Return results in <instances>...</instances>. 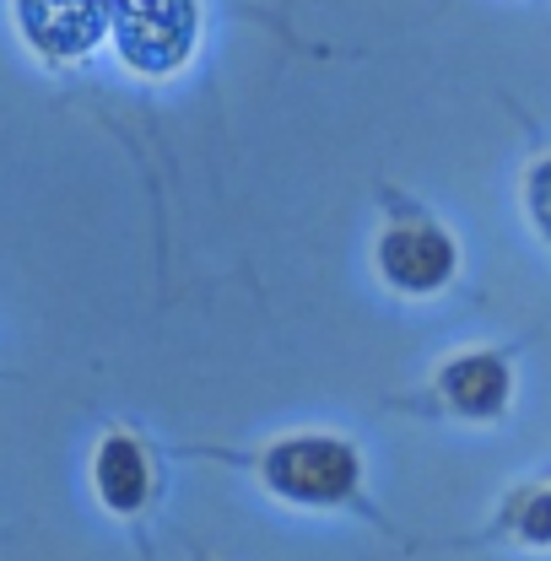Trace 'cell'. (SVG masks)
<instances>
[{
    "instance_id": "obj_1",
    "label": "cell",
    "mask_w": 551,
    "mask_h": 561,
    "mask_svg": "<svg viewBox=\"0 0 551 561\" xmlns=\"http://www.w3.org/2000/svg\"><path fill=\"white\" fill-rule=\"evenodd\" d=\"M201 11L195 0H114V33L125 66L146 76H168L190 60Z\"/></svg>"
},
{
    "instance_id": "obj_2",
    "label": "cell",
    "mask_w": 551,
    "mask_h": 561,
    "mask_svg": "<svg viewBox=\"0 0 551 561\" xmlns=\"http://www.w3.org/2000/svg\"><path fill=\"white\" fill-rule=\"evenodd\" d=\"M266 486L286 502H341L357 486V454L341 437H286L266 454Z\"/></svg>"
},
{
    "instance_id": "obj_3",
    "label": "cell",
    "mask_w": 551,
    "mask_h": 561,
    "mask_svg": "<svg viewBox=\"0 0 551 561\" xmlns=\"http://www.w3.org/2000/svg\"><path fill=\"white\" fill-rule=\"evenodd\" d=\"M379 271L401 291H438L443 280L454 276V243H449V232H438L427 221L390 227L379 238Z\"/></svg>"
},
{
    "instance_id": "obj_4",
    "label": "cell",
    "mask_w": 551,
    "mask_h": 561,
    "mask_svg": "<svg viewBox=\"0 0 551 561\" xmlns=\"http://www.w3.org/2000/svg\"><path fill=\"white\" fill-rule=\"evenodd\" d=\"M22 33L49 55H81L103 38L114 0H16Z\"/></svg>"
},
{
    "instance_id": "obj_5",
    "label": "cell",
    "mask_w": 551,
    "mask_h": 561,
    "mask_svg": "<svg viewBox=\"0 0 551 561\" xmlns=\"http://www.w3.org/2000/svg\"><path fill=\"white\" fill-rule=\"evenodd\" d=\"M438 389H443V400H449L460 416L486 421V416H497V411L508 405V389H514V378H508L503 356L471 351V356H454V362L443 367Z\"/></svg>"
},
{
    "instance_id": "obj_6",
    "label": "cell",
    "mask_w": 551,
    "mask_h": 561,
    "mask_svg": "<svg viewBox=\"0 0 551 561\" xmlns=\"http://www.w3.org/2000/svg\"><path fill=\"white\" fill-rule=\"evenodd\" d=\"M98 496L114 507V513H136L151 491V470H146V454H140L131 437H109L98 448Z\"/></svg>"
},
{
    "instance_id": "obj_7",
    "label": "cell",
    "mask_w": 551,
    "mask_h": 561,
    "mask_svg": "<svg viewBox=\"0 0 551 561\" xmlns=\"http://www.w3.org/2000/svg\"><path fill=\"white\" fill-rule=\"evenodd\" d=\"M508 524L519 529V540H530V546H551V486L525 491V496L514 502Z\"/></svg>"
},
{
    "instance_id": "obj_8",
    "label": "cell",
    "mask_w": 551,
    "mask_h": 561,
    "mask_svg": "<svg viewBox=\"0 0 551 561\" xmlns=\"http://www.w3.org/2000/svg\"><path fill=\"white\" fill-rule=\"evenodd\" d=\"M525 206H530V221L541 227V238H551V157L530 168V179H525Z\"/></svg>"
}]
</instances>
